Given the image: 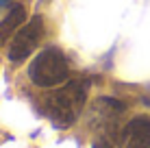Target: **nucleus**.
Returning a JSON list of instances; mask_svg holds the SVG:
<instances>
[{
  "label": "nucleus",
  "mask_w": 150,
  "mask_h": 148,
  "mask_svg": "<svg viewBox=\"0 0 150 148\" xmlns=\"http://www.w3.org/2000/svg\"><path fill=\"white\" fill-rule=\"evenodd\" d=\"M41 37H44V18L35 15L30 18L24 26H20L13 33V37L7 44V59L13 63L26 61V57L35 52V48L39 46Z\"/></svg>",
  "instance_id": "nucleus-3"
},
{
  "label": "nucleus",
  "mask_w": 150,
  "mask_h": 148,
  "mask_svg": "<svg viewBox=\"0 0 150 148\" xmlns=\"http://www.w3.org/2000/svg\"><path fill=\"white\" fill-rule=\"evenodd\" d=\"M68 76H70L68 59L54 46L44 48L28 65V79L41 89L59 87L68 81Z\"/></svg>",
  "instance_id": "nucleus-2"
},
{
  "label": "nucleus",
  "mask_w": 150,
  "mask_h": 148,
  "mask_svg": "<svg viewBox=\"0 0 150 148\" xmlns=\"http://www.w3.org/2000/svg\"><path fill=\"white\" fill-rule=\"evenodd\" d=\"M24 20H26V9H24V4H15L11 11H9V15L0 22V44H2L4 39L13 37L15 30L26 24Z\"/></svg>",
  "instance_id": "nucleus-5"
},
{
  "label": "nucleus",
  "mask_w": 150,
  "mask_h": 148,
  "mask_svg": "<svg viewBox=\"0 0 150 148\" xmlns=\"http://www.w3.org/2000/svg\"><path fill=\"white\" fill-rule=\"evenodd\" d=\"M87 81H70V83H65L63 87H59L57 91L46 98L44 103V111L46 115H48L50 120H52L54 126H59V129H68L76 122L79 118L83 105H85L87 100Z\"/></svg>",
  "instance_id": "nucleus-1"
},
{
  "label": "nucleus",
  "mask_w": 150,
  "mask_h": 148,
  "mask_svg": "<svg viewBox=\"0 0 150 148\" xmlns=\"http://www.w3.org/2000/svg\"><path fill=\"white\" fill-rule=\"evenodd\" d=\"M9 4H11V0H0V11H4Z\"/></svg>",
  "instance_id": "nucleus-7"
},
{
  "label": "nucleus",
  "mask_w": 150,
  "mask_h": 148,
  "mask_svg": "<svg viewBox=\"0 0 150 148\" xmlns=\"http://www.w3.org/2000/svg\"><path fill=\"white\" fill-rule=\"evenodd\" d=\"M124 148H150V115H135L126 124Z\"/></svg>",
  "instance_id": "nucleus-4"
},
{
  "label": "nucleus",
  "mask_w": 150,
  "mask_h": 148,
  "mask_svg": "<svg viewBox=\"0 0 150 148\" xmlns=\"http://www.w3.org/2000/svg\"><path fill=\"white\" fill-rule=\"evenodd\" d=\"M94 148H124V133H120L117 124H109L100 129V135L96 137Z\"/></svg>",
  "instance_id": "nucleus-6"
}]
</instances>
